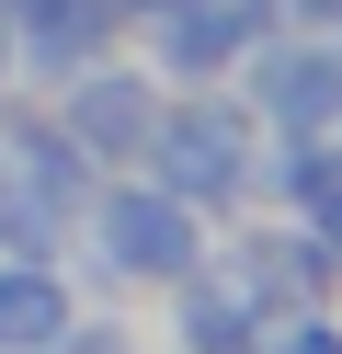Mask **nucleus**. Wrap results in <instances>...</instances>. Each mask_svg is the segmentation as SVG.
Returning <instances> with one entry per match:
<instances>
[{
  "instance_id": "423d86ee",
  "label": "nucleus",
  "mask_w": 342,
  "mask_h": 354,
  "mask_svg": "<svg viewBox=\"0 0 342 354\" xmlns=\"http://www.w3.org/2000/svg\"><path fill=\"white\" fill-rule=\"evenodd\" d=\"M149 92H137V80H91V92H80V115H68V149H103V160H114V149H149Z\"/></svg>"
},
{
  "instance_id": "6e6552de",
  "label": "nucleus",
  "mask_w": 342,
  "mask_h": 354,
  "mask_svg": "<svg viewBox=\"0 0 342 354\" xmlns=\"http://www.w3.org/2000/svg\"><path fill=\"white\" fill-rule=\"evenodd\" d=\"M274 354H342L331 320H274Z\"/></svg>"
},
{
  "instance_id": "0eeeda50",
  "label": "nucleus",
  "mask_w": 342,
  "mask_h": 354,
  "mask_svg": "<svg viewBox=\"0 0 342 354\" xmlns=\"http://www.w3.org/2000/svg\"><path fill=\"white\" fill-rule=\"evenodd\" d=\"M251 35H263V0H217V12H182L171 24V57L182 69H228Z\"/></svg>"
},
{
  "instance_id": "1a4fd4ad",
  "label": "nucleus",
  "mask_w": 342,
  "mask_h": 354,
  "mask_svg": "<svg viewBox=\"0 0 342 354\" xmlns=\"http://www.w3.org/2000/svg\"><path fill=\"white\" fill-rule=\"evenodd\" d=\"M114 12H182V0H114Z\"/></svg>"
},
{
  "instance_id": "f03ea898",
  "label": "nucleus",
  "mask_w": 342,
  "mask_h": 354,
  "mask_svg": "<svg viewBox=\"0 0 342 354\" xmlns=\"http://www.w3.org/2000/svg\"><path fill=\"white\" fill-rule=\"evenodd\" d=\"M149 138H160V183H171V194H228V183H240V138H251V126L228 115V103H194V115L149 126Z\"/></svg>"
},
{
  "instance_id": "f257e3e1",
  "label": "nucleus",
  "mask_w": 342,
  "mask_h": 354,
  "mask_svg": "<svg viewBox=\"0 0 342 354\" xmlns=\"http://www.w3.org/2000/svg\"><path fill=\"white\" fill-rule=\"evenodd\" d=\"M103 263L114 274H182V263H194L182 194H103Z\"/></svg>"
},
{
  "instance_id": "39448f33",
  "label": "nucleus",
  "mask_w": 342,
  "mask_h": 354,
  "mask_svg": "<svg viewBox=\"0 0 342 354\" xmlns=\"http://www.w3.org/2000/svg\"><path fill=\"white\" fill-rule=\"evenodd\" d=\"M251 320H263V297L240 286V263H217V286H194V297H182V343H194V354H240Z\"/></svg>"
},
{
  "instance_id": "20e7f679",
  "label": "nucleus",
  "mask_w": 342,
  "mask_h": 354,
  "mask_svg": "<svg viewBox=\"0 0 342 354\" xmlns=\"http://www.w3.org/2000/svg\"><path fill=\"white\" fill-rule=\"evenodd\" d=\"M331 103H342V69H331L319 46H274V57H263V115H274V126H319Z\"/></svg>"
},
{
  "instance_id": "7ed1b4c3",
  "label": "nucleus",
  "mask_w": 342,
  "mask_h": 354,
  "mask_svg": "<svg viewBox=\"0 0 342 354\" xmlns=\"http://www.w3.org/2000/svg\"><path fill=\"white\" fill-rule=\"evenodd\" d=\"M57 320H68V286L46 274V252H12V274H0V354H35Z\"/></svg>"
}]
</instances>
